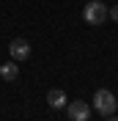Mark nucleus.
Instances as JSON below:
<instances>
[{
  "label": "nucleus",
  "mask_w": 118,
  "mask_h": 121,
  "mask_svg": "<svg viewBox=\"0 0 118 121\" xmlns=\"http://www.w3.org/2000/svg\"><path fill=\"white\" fill-rule=\"evenodd\" d=\"M66 113L72 121H88L91 118V105L82 102V99H74V102H66Z\"/></svg>",
  "instance_id": "obj_3"
},
{
  "label": "nucleus",
  "mask_w": 118,
  "mask_h": 121,
  "mask_svg": "<svg viewBox=\"0 0 118 121\" xmlns=\"http://www.w3.org/2000/svg\"><path fill=\"white\" fill-rule=\"evenodd\" d=\"M107 17H110V19H115V22H118V6H113V8H107Z\"/></svg>",
  "instance_id": "obj_7"
},
{
  "label": "nucleus",
  "mask_w": 118,
  "mask_h": 121,
  "mask_svg": "<svg viewBox=\"0 0 118 121\" xmlns=\"http://www.w3.org/2000/svg\"><path fill=\"white\" fill-rule=\"evenodd\" d=\"M17 74H19V66L17 63H3L0 66V77L3 80H17Z\"/></svg>",
  "instance_id": "obj_6"
},
{
  "label": "nucleus",
  "mask_w": 118,
  "mask_h": 121,
  "mask_svg": "<svg viewBox=\"0 0 118 121\" xmlns=\"http://www.w3.org/2000/svg\"><path fill=\"white\" fill-rule=\"evenodd\" d=\"M93 107H96V113H99V116H115L118 99H115V94H113V91L99 88V91L93 94Z\"/></svg>",
  "instance_id": "obj_1"
},
{
  "label": "nucleus",
  "mask_w": 118,
  "mask_h": 121,
  "mask_svg": "<svg viewBox=\"0 0 118 121\" xmlns=\"http://www.w3.org/2000/svg\"><path fill=\"white\" fill-rule=\"evenodd\" d=\"M66 102H69V99H66V94H63L60 88H52L50 94H47V105H50L52 110H63Z\"/></svg>",
  "instance_id": "obj_5"
},
{
  "label": "nucleus",
  "mask_w": 118,
  "mask_h": 121,
  "mask_svg": "<svg viewBox=\"0 0 118 121\" xmlns=\"http://www.w3.org/2000/svg\"><path fill=\"white\" fill-rule=\"evenodd\" d=\"M104 121H118V116H107V118H104Z\"/></svg>",
  "instance_id": "obj_8"
},
{
  "label": "nucleus",
  "mask_w": 118,
  "mask_h": 121,
  "mask_svg": "<svg viewBox=\"0 0 118 121\" xmlns=\"http://www.w3.org/2000/svg\"><path fill=\"white\" fill-rule=\"evenodd\" d=\"M82 17H85L88 25H102L107 19V6H104L102 0H91L88 6L82 8Z\"/></svg>",
  "instance_id": "obj_2"
},
{
  "label": "nucleus",
  "mask_w": 118,
  "mask_h": 121,
  "mask_svg": "<svg viewBox=\"0 0 118 121\" xmlns=\"http://www.w3.org/2000/svg\"><path fill=\"white\" fill-rule=\"evenodd\" d=\"M8 52H11L14 60H25V58H30V44L25 39H14V41L8 44Z\"/></svg>",
  "instance_id": "obj_4"
}]
</instances>
